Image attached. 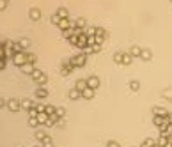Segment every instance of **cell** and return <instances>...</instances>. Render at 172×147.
<instances>
[{"mask_svg":"<svg viewBox=\"0 0 172 147\" xmlns=\"http://www.w3.org/2000/svg\"><path fill=\"white\" fill-rule=\"evenodd\" d=\"M85 62H87V55L85 53H78V55L71 57L69 58V64H73L75 68H82V66H85Z\"/></svg>","mask_w":172,"mask_h":147,"instance_id":"obj_1","label":"cell"},{"mask_svg":"<svg viewBox=\"0 0 172 147\" xmlns=\"http://www.w3.org/2000/svg\"><path fill=\"white\" fill-rule=\"evenodd\" d=\"M30 76H32V80H34L36 83H39V85H44V83L48 82V76H46V74L43 73L41 69H36V71H34V73L30 74Z\"/></svg>","mask_w":172,"mask_h":147,"instance_id":"obj_2","label":"cell"},{"mask_svg":"<svg viewBox=\"0 0 172 147\" xmlns=\"http://www.w3.org/2000/svg\"><path fill=\"white\" fill-rule=\"evenodd\" d=\"M11 60H13V64H14V66L21 68V66L27 62V53H25V52H18V53H14V57H13Z\"/></svg>","mask_w":172,"mask_h":147,"instance_id":"obj_3","label":"cell"},{"mask_svg":"<svg viewBox=\"0 0 172 147\" xmlns=\"http://www.w3.org/2000/svg\"><path fill=\"white\" fill-rule=\"evenodd\" d=\"M153 124L156 126V128H163V126L170 124V122H169V115H167V117H163V115H154L153 117Z\"/></svg>","mask_w":172,"mask_h":147,"instance_id":"obj_4","label":"cell"},{"mask_svg":"<svg viewBox=\"0 0 172 147\" xmlns=\"http://www.w3.org/2000/svg\"><path fill=\"white\" fill-rule=\"evenodd\" d=\"M7 108L11 112H18L20 108H21V101H20V99H9V101H7Z\"/></svg>","mask_w":172,"mask_h":147,"instance_id":"obj_5","label":"cell"},{"mask_svg":"<svg viewBox=\"0 0 172 147\" xmlns=\"http://www.w3.org/2000/svg\"><path fill=\"white\" fill-rule=\"evenodd\" d=\"M57 27L60 28V30H66V28H69V27H77V25H75L73 21H69L68 18H62V20H60V23H59Z\"/></svg>","mask_w":172,"mask_h":147,"instance_id":"obj_6","label":"cell"},{"mask_svg":"<svg viewBox=\"0 0 172 147\" xmlns=\"http://www.w3.org/2000/svg\"><path fill=\"white\" fill-rule=\"evenodd\" d=\"M20 69H21V73H25V74H32L34 71H36L34 64H30V62H25V64H23V66H21Z\"/></svg>","mask_w":172,"mask_h":147,"instance_id":"obj_7","label":"cell"},{"mask_svg":"<svg viewBox=\"0 0 172 147\" xmlns=\"http://www.w3.org/2000/svg\"><path fill=\"white\" fill-rule=\"evenodd\" d=\"M75 69H77V68H75L73 64L68 62V64H64V66L60 68V74H62V76H68V74L71 73V71H75Z\"/></svg>","mask_w":172,"mask_h":147,"instance_id":"obj_8","label":"cell"},{"mask_svg":"<svg viewBox=\"0 0 172 147\" xmlns=\"http://www.w3.org/2000/svg\"><path fill=\"white\" fill-rule=\"evenodd\" d=\"M87 85L96 91V89L99 87V78H98V76H89V78H87Z\"/></svg>","mask_w":172,"mask_h":147,"instance_id":"obj_9","label":"cell"},{"mask_svg":"<svg viewBox=\"0 0 172 147\" xmlns=\"http://www.w3.org/2000/svg\"><path fill=\"white\" fill-rule=\"evenodd\" d=\"M36 98H41V99L48 98V89H44V85H39L36 89Z\"/></svg>","mask_w":172,"mask_h":147,"instance_id":"obj_10","label":"cell"},{"mask_svg":"<svg viewBox=\"0 0 172 147\" xmlns=\"http://www.w3.org/2000/svg\"><path fill=\"white\" fill-rule=\"evenodd\" d=\"M29 16H30L32 21H38V20L41 18V11H39L38 7H32V9L29 11Z\"/></svg>","mask_w":172,"mask_h":147,"instance_id":"obj_11","label":"cell"},{"mask_svg":"<svg viewBox=\"0 0 172 147\" xmlns=\"http://www.w3.org/2000/svg\"><path fill=\"white\" fill-rule=\"evenodd\" d=\"M82 98H83V99H92V98H94V89H91V87L83 89V91H82Z\"/></svg>","mask_w":172,"mask_h":147,"instance_id":"obj_12","label":"cell"},{"mask_svg":"<svg viewBox=\"0 0 172 147\" xmlns=\"http://www.w3.org/2000/svg\"><path fill=\"white\" fill-rule=\"evenodd\" d=\"M87 46H89V44H87V36L82 34V36L78 37V46L77 48H82V50H83V48H87Z\"/></svg>","mask_w":172,"mask_h":147,"instance_id":"obj_13","label":"cell"},{"mask_svg":"<svg viewBox=\"0 0 172 147\" xmlns=\"http://www.w3.org/2000/svg\"><path fill=\"white\" fill-rule=\"evenodd\" d=\"M36 105H34V101L32 99H21V108H25V110H30V108H34Z\"/></svg>","mask_w":172,"mask_h":147,"instance_id":"obj_14","label":"cell"},{"mask_svg":"<svg viewBox=\"0 0 172 147\" xmlns=\"http://www.w3.org/2000/svg\"><path fill=\"white\" fill-rule=\"evenodd\" d=\"M48 117H50V115H48L46 112H39V113H38L39 124H46V122H48Z\"/></svg>","mask_w":172,"mask_h":147,"instance_id":"obj_15","label":"cell"},{"mask_svg":"<svg viewBox=\"0 0 172 147\" xmlns=\"http://www.w3.org/2000/svg\"><path fill=\"white\" fill-rule=\"evenodd\" d=\"M153 115H163V117H167V115H169V112L165 110V108H161V106H154V108H153Z\"/></svg>","mask_w":172,"mask_h":147,"instance_id":"obj_16","label":"cell"},{"mask_svg":"<svg viewBox=\"0 0 172 147\" xmlns=\"http://www.w3.org/2000/svg\"><path fill=\"white\" fill-rule=\"evenodd\" d=\"M82 98V91H78L77 87L69 91V99H80Z\"/></svg>","mask_w":172,"mask_h":147,"instance_id":"obj_17","label":"cell"},{"mask_svg":"<svg viewBox=\"0 0 172 147\" xmlns=\"http://www.w3.org/2000/svg\"><path fill=\"white\" fill-rule=\"evenodd\" d=\"M75 30H77V27H69V28L62 30V36L66 37V39H69L71 36H75Z\"/></svg>","mask_w":172,"mask_h":147,"instance_id":"obj_18","label":"cell"},{"mask_svg":"<svg viewBox=\"0 0 172 147\" xmlns=\"http://www.w3.org/2000/svg\"><path fill=\"white\" fill-rule=\"evenodd\" d=\"M133 62V55L131 53H122V64L124 66H130Z\"/></svg>","mask_w":172,"mask_h":147,"instance_id":"obj_19","label":"cell"},{"mask_svg":"<svg viewBox=\"0 0 172 147\" xmlns=\"http://www.w3.org/2000/svg\"><path fill=\"white\" fill-rule=\"evenodd\" d=\"M41 146H43V147H53V140H52V138L46 135V136L41 140Z\"/></svg>","mask_w":172,"mask_h":147,"instance_id":"obj_20","label":"cell"},{"mask_svg":"<svg viewBox=\"0 0 172 147\" xmlns=\"http://www.w3.org/2000/svg\"><path fill=\"white\" fill-rule=\"evenodd\" d=\"M167 142H169V136H165V135H160V136H158V140H156V144H158L160 147H165Z\"/></svg>","mask_w":172,"mask_h":147,"instance_id":"obj_21","label":"cell"},{"mask_svg":"<svg viewBox=\"0 0 172 147\" xmlns=\"http://www.w3.org/2000/svg\"><path fill=\"white\" fill-rule=\"evenodd\" d=\"M75 87H77L78 91H83V89H87V87H89V85H87V80H78Z\"/></svg>","mask_w":172,"mask_h":147,"instance_id":"obj_22","label":"cell"},{"mask_svg":"<svg viewBox=\"0 0 172 147\" xmlns=\"http://www.w3.org/2000/svg\"><path fill=\"white\" fill-rule=\"evenodd\" d=\"M140 58H142V60H151V58H153V57H151V52H149V50H142V52H140Z\"/></svg>","mask_w":172,"mask_h":147,"instance_id":"obj_23","label":"cell"},{"mask_svg":"<svg viewBox=\"0 0 172 147\" xmlns=\"http://www.w3.org/2000/svg\"><path fill=\"white\" fill-rule=\"evenodd\" d=\"M57 14L60 16V18H68V16H69V14H68V9H66V7H59V9H57Z\"/></svg>","mask_w":172,"mask_h":147,"instance_id":"obj_24","label":"cell"},{"mask_svg":"<svg viewBox=\"0 0 172 147\" xmlns=\"http://www.w3.org/2000/svg\"><path fill=\"white\" fill-rule=\"evenodd\" d=\"M140 52H142V48H138V46H131L130 48V53L133 57H140Z\"/></svg>","mask_w":172,"mask_h":147,"instance_id":"obj_25","label":"cell"},{"mask_svg":"<svg viewBox=\"0 0 172 147\" xmlns=\"http://www.w3.org/2000/svg\"><path fill=\"white\" fill-rule=\"evenodd\" d=\"M85 18H77V21H75V25H77V28H85Z\"/></svg>","mask_w":172,"mask_h":147,"instance_id":"obj_26","label":"cell"},{"mask_svg":"<svg viewBox=\"0 0 172 147\" xmlns=\"http://www.w3.org/2000/svg\"><path fill=\"white\" fill-rule=\"evenodd\" d=\"M29 126H30V128H38L39 126L38 117H30V119H29Z\"/></svg>","mask_w":172,"mask_h":147,"instance_id":"obj_27","label":"cell"},{"mask_svg":"<svg viewBox=\"0 0 172 147\" xmlns=\"http://www.w3.org/2000/svg\"><path fill=\"white\" fill-rule=\"evenodd\" d=\"M161 94H163V98H165V99L172 101V89H170V87H169V89H165V91L161 92Z\"/></svg>","mask_w":172,"mask_h":147,"instance_id":"obj_28","label":"cell"},{"mask_svg":"<svg viewBox=\"0 0 172 147\" xmlns=\"http://www.w3.org/2000/svg\"><path fill=\"white\" fill-rule=\"evenodd\" d=\"M27 62H30V64H36V62H38V57L34 55V53H27Z\"/></svg>","mask_w":172,"mask_h":147,"instance_id":"obj_29","label":"cell"},{"mask_svg":"<svg viewBox=\"0 0 172 147\" xmlns=\"http://www.w3.org/2000/svg\"><path fill=\"white\" fill-rule=\"evenodd\" d=\"M91 48H92V53H98V52H101V48H103V44H101V43H94V44H92Z\"/></svg>","mask_w":172,"mask_h":147,"instance_id":"obj_30","label":"cell"},{"mask_svg":"<svg viewBox=\"0 0 172 147\" xmlns=\"http://www.w3.org/2000/svg\"><path fill=\"white\" fill-rule=\"evenodd\" d=\"M18 43H20V46H21L23 50H27V48H29V44H30V41H29V39H20Z\"/></svg>","mask_w":172,"mask_h":147,"instance_id":"obj_31","label":"cell"},{"mask_svg":"<svg viewBox=\"0 0 172 147\" xmlns=\"http://www.w3.org/2000/svg\"><path fill=\"white\" fill-rule=\"evenodd\" d=\"M130 89H131V91H138V89H140V83H138V82H137V80H133V82H130Z\"/></svg>","mask_w":172,"mask_h":147,"instance_id":"obj_32","label":"cell"},{"mask_svg":"<svg viewBox=\"0 0 172 147\" xmlns=\"http://www.w3.org/2000/svg\"><path fill=\"white\" fill-rule=\"evenodd\" d=\"M85 36H96V27H91V28H85L83 30Z\"/></svg>","mask_w":172,"mask_h":147,"instance_id":"obj_33","label":"cell"},{"mask_svg":"<svg viewBox=\"0 0 172 147\" xmlns=\"http://www.w3.org/2000/svg\"><path fill=\"white\" fill-rule=\"evenodd\" d=\"M0 58H7L5 57V43H0Z\"/></svg>","mask_w":172,"mask_h":147,"instance_id":"obj_34","label":"cell"},{"mask_svg":"<svg viewBox=\"0 0 172 147\" xmlns=\"http://www.w3.org/2000/svg\"><path fill=\"white\" fill-rule=\"evenodd\" d=\"M78 37L80 36H71L68 41H69V44H73V46H78Z\"/></svg>","mask_w":172,"mask_h":147,"instance_id":"obj_35","label":"cell"},{"mask_svg":"<svg viewBox=\"0 0 172 147\" xmlns=\"http://www.w3.org/2000/svg\"><path fill=\"white\" fill-rule=\"evenodd\" d=\"M60 16H59L57 13H55V14H52V23H53V25H59V23H60Z\"/></svg>","mask_w":172,"mask_h":147,"instance_id":"obj_36","label":"cell"},{"mask_svg":"<svg viewBox=\"0 0 172 147\" xmlns=\"http://www.w3.org/2000/svg\"><path fill=\"white\" fill-rule=\"evenodd\" d=\"M44 136H46V133H44L43 129H38V131H36V138H38V140H43Z\"/></svg>","mask_w":172,"mask_h":147,"instance_id":"obj_37","label":"cell"},{"mask_svg":"<svg viewBox=\"0 0 172 147\" xmlns=\"http://www.w3.org/2000/svg\"><path fill=\"white\" fill-rule=\"evenodd\" d=\"M114 62H117V64H122V53H115V55H114Z\"/></svg>","mask_w":172,"mask_h":147,"instance_id":"obj_38","label":"cell"},{"mask_svg":"<svg viewBox=\"0 0 172 147\" xmlns=\"http://www.w3.org/2000/svg\"><path fill=\"white\" fill-rule=\"evenodd\" d=\"M27 112H29V115H30V117H38V113H39V110L36 108V106H34V108H30V110H27Z\"/></svg>","mask_w":172,"mask_h":147,"instance_id":"obj_39","label":"cell"},{"mask_svg":"<svg viewBox=\"0 0 172 147\" xmlns=\"http://www.w3.org/2000/svg\"><path fill=\"white\" fill-rule=\"evenodd\" d=\"M94 43H96V36H87V44L89 46H92Z\"/></svg>","mask_w":172,"mask_h":147,"instance_id":"obj_40","label":"cell"},{"mask_svg":"<svg viewBox=\"0 0 172 147\" xmlns=\"http://www.w3.org/2000/svg\"><path fill=\"white\" fill-rule=\"evenodd\" d=\"M46 113H48V115L55 113V106H52V105H46Z\"/></svg>","mask_w":172,"mask_h":147,"instance_id":"obj_41","label":"cell"},{"mask_svg":"<svg viewBox=\"0 0 172 147\" xmlns=\"http://www.w3.org/2000/svg\"><path fill=\"white\" fill-rule=\"evenodd\" d=\"M55 113H57L59 117H64V115H66V110H64V108H55Z\"/></svg>","mask_w":172,"mask_h":147,"instance_id":"obj_42","label":"cell"},{"mask_svg":"<svg viewBox=\"0 0 172 147\" xmlns=\"http://www.w3.org/2000/svg\"><path fill=\"white\" fill-rule=\"evenodd\" d=\"M107 147H121V146H119V142H115V140H110V142H107Z\"/></svg>","mask_w":172,"mask_h":147,"instance_id":"obj_43","label":"cell"},{"mask_svg":"<svg viewBox=\"0 0 172 147\" xmlns=\"http://www.w3.org/2000/svg\"><path fill=\"white\" fill-rule=\"evenodd\" d=\"M7 2H9V0H0V11H4V9L7 7Z\"/></svg>","mask_w":172,"mask_h":147,"instance_id":"obj_44","label":"cell"},{"mask_svg":"<svg viewBox=\"0 0 172 147\" xmlns=\"http://www.w3.org/2000/svg\"><path fill=\"white\" fill-rule=\"evenodd\" d=\"M5 66H7V60H5V58H0V71L5 69Z\"/></svg>","mask_w":172,"mask_h":147,"instance_id":"obj_45","label":"cell"},{"mask_svg":"<svg viewBox=\"0 0 172 147\" xmlns=\"http://www.w3.org/2000/svg\"><path fill=\"white\" fill-rule=\"evenodd\" d=\"M36 108H38L39 112H46V105H43V103H39V105H36Z\"/></svg>","mask_w":172,"mask_h":147,"instance_id":"obj_46","label":"cell"},{"mask_svg":"<svg viewBox=\"0 0 172 147\" xmlns=\"http://www.w3.org/2000/svg\"><path fill=\"white\" fill-rule=\"evenodd\" d=\"M57 124H59V126H64V124H66V121H64V117H60V119H59V121H57Z\"/></svg>","mask_w":172,"mask_h":147,"instance_id":"obj_47","label":"cell"},{"mask_svg":"<svg viewBox=\"0 0 172 147\" xmlns=\"http://www.w3.org/2000/svg\"><path fill=\"white\" fill-rule=\"evenodd\" d=\"M5 105H7V103H5V99H2V98H0V108H4Z\"/></svg>","mask_w":172,"mask_h":147,"instance_id":"obj_48","label":"cell"},{"mask_svg":"<svg viewBox=\"0 0 172 147\" xmlns=\"http://www.w3.org/2000/svg\"><path fill=\"white\" fill-rule=\"evenodd\" d=\"M169 122L172 124V113H169Z\"/></svg>","mask_w":172,"mask_h":147,"instance_id":"obj_49","label":"cell"},{"mask_svg":"<svg viewBox=\"0 0 172 147\" xmlns=\"http://www.w3.org/2000/svg\"><path fill=\"white\" fill-rule=\"evenodd\" d=\"M153 147H160V146H158V144H154V146H153Z\"/></svg>","mask_w":172,"mask_h":147,"instance_id":"obj_50","label":"cell"},{"mask_svg":"<svg viewBox=\"0 0 172 147\" xmlns=\"http://www.w3.org/2000/svg\"><path fill=\"white\" fill-rule=\"evenodd\" d=\"M36 147H43V146H36Z\"/></svg>","mask_w":172,"mask_h":147,"instance_id":"obj_51","label":"cell"}]
</instances>
